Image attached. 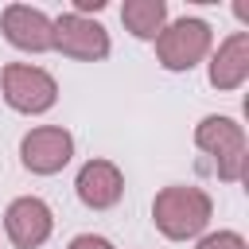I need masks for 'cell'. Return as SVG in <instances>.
I'll return each instance as SVG.
<instances>
[{"label": "cell", "mask_w": 249, "mask_h": 249, "mask_svg": "<svg viewBox=\"0 0 249 249\" xmlns=\"http://www.w3.org/2000/svg\"><path fill=\"white\" fill-rule=\"evenodd\" d=\"M214 218V198L202 187L171 183L152 198V222L167 241H191L198 237Z\"/></svg>", "instance_id": "1"}, {"label": "cell", "mask_w": 249, "mask_h": 249, "mask_svg": "<svg viewBox=\"0 0 249 249\" xmlns=\"http://www.w3.org/2000/svg\"><path fill=\"white\" fill-rule=\"evenodd\" d=\"M210 51H214V31L198 16L167 19V27L156 35V62L171 74L195 70L202 58H210Z\"/></svg>", "instance_id": "2"}, {"label": "cell", "mask_w": 249, "mask_h": 249, "mask_svg": "<svg viewBox=\"0 0 249 249\" xmlns=\"http://www.w3.org/2000/svg\"><path fill=\"white\" fill-rule=\"evenodd\" d=\"M195 148L206 152L214 160V171L218 179L226 183H237L245 175V160H249V140H245V128L233 121V117H222V113H210L195 124Z\"/></svg>", "instance_id": "3"}, {"label": "cell", "mask_w": 249, "mask_h": 249, "mask_svg": "<svg viewBox=\"0 0 249 249\" xmlns=\"http://www.w3.org/2000/svg\"><path fill=\"white\" fill-rule=\"evenodd\" d=\"M0 93L16 113L39 117L47 109H54L58 101V82L51 70L35 66V62H8L0 70Z\"/></svg>", "instance_id": "4"}, {"label": "cell", "mask_w": 249, "mask_h": 249, "mask_svg": "<svg viewBox=\"0 0 249 249\" xmlns=\"http://www.w3.org/2000/svg\"><path fill=\"white\" fill-rule=\"evenodd\" d=\"M74 160V136L62 124H39L19 140V163L31 175H58Z\"/></svg>", "instance_id": "5"}, {"label": "cell", "mask_w": 249, "mask_h": 249, "mask_svg": "<svg viewBox=\"0 0 249 249\" xmlns=\"http://www.w3.org/2000/svg\"><path fill=\"white\" fill-rule=\"evenodd\" d=\"M54 51H62L66 58H78V62H101L113 51V43H109V31L97 19L62 12L54 19Z\"/></svg>", "instance_id": "6"}, {"label": "cell", "mask_w": 249, "mask_h": 249, "mask_svg": "<svg viewBox=\"0 0 249 249\" xmlns=\"http://www.w3.org/2000/svg\"><path fill=\"white\" fill-rule=\"evenodd\" d=\"M4 233L16 249H39L54 233V210L39 195H19L4 210Z\"/></svg>", "instance_id": "7"}, {"label": "cell", "mask_w": 249, "mask_h": 249, "mask_svg": "<svg viewBox=\"0 0 249 249\" xmlns=\"http://www.w3.org/2000/svg\"><path fill=\"white\" fill-rule=\"evenodd\" d=\"M0 31H4V39H8L16 51H27V54L54 51V19H51L43 8L8 4V8L0 12Z\"/></svg>", "instance_id": "8"}, {"label": "cell", "mask_w": 249, "mask_h": 249, "mask_svg": "<svg viewBox=\"0 0 249 249\" xmlns=\"http://www.w3.org/2000/svg\"><path fill=\"white\" fill-rule=\"evenodd\" d=\"M74 191L82 198V206L89 210H113L121 198H124V175L113 160H86L78 179H74Z\"/></svg>", "instance_id": "9"}, {"label": "cell", "mask_w": 249, "mask_h": 249, "mask_svg": "<svg viewBox=\"0 0 249 249\" xmlns=\"http://www.w3.org/2000/svg\"><path fill=\"white\" fill-rule=\"evenodd\" d=\"M206 78H210V86L222 89V93L245 86V78H249V31H233V35H226V39L210 51Z\"/></svg>", "instance_id": "10"}, {"label": "cell", "mask_w": 249, "mask_h": 249, "mask_svg": "<svg viewBox=\"0 0 249 249\" xmlns=\"http://www.w3.org/2000/svg\"><path fill=\"white\" fill-rule=\"evenodd\" d=\"M121 23L144 43H156V35L167 27V4L163 0H124L121 4Z\"/></svg>", "instance_id": "11"}, {"label": "cell", "mask_w": 249, "mask_h": 249, "mask_svg": "<svg viewBox=\"0 0 249 249\" xmlns=\"http://www.w3.org/2000/svg\"><path fill=\"white\" fill-rule=\"evenodd\" d=\"M195 249H249V241L237 230H214V233H202Z\"/></svg>", "instance_id": "12"}, {"label": "cell", "mask_w": 249, "mask_h": 249, "mask_svg": "<svg viewBox=\"0 0 249 249\" xmlns=\"http://www.w3.org/2000/svg\"><path fill=\"white\" fill-rule=\"evenodd\" d=\"M66 249H117V245L109 237H101V233H78V237H70Z\"/></svg>", "instance_id": "13"}]
</instances>
